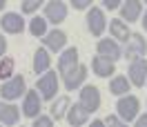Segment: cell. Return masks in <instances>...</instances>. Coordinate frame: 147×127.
<instances>
[{"label":"cell","instance_id":"6da1fadb","mask_svg":"<svg viewBox=\"0 0 147 127\" xmlns=\"http://www.w3.org/2000/svg\"><path fill=\"white\" fill-rule=\"evenodd\" d=\"M138 109H140V100L131 94H123L118 96V103H116V114L123 118V123H134L138 116Z\"/></svg>","mask_w":147,"mask_h":127},{"label":"cell","instance_id":"7a4b0ae2","mask_svg":"<svg viewBox=\"0 0 147 127\" xmlns=\"http://www.w3.org/2000/svg\"><path fill=\"white\" fill-rule=\"evenodd\" d=\"M27 91V82H25V76H11L7 80H2V87H0V96L2 100H18L20 96H25Z\"/></svg>","mask_w":147,"mask_h":127},{"label":"cell","instance_id":"3957f363","mask_svg":"<svg viewBox=\"0 0 147 127\" xmlns=\"http://www.w3.org/2000/svg\"><path fill=\"white\" fill-rule=\"evenodd\" d=\"M60 87V80H58V74L51 72V69H47L36 82V89L40 91V96L42 100H54L56 98V91Z\"/></svg>","mask_w":147,"mask_h":127},{"label":"cell","instance_id":"277c9868","mask_svg":"<svg viewBox=\"0 0 147 127\" xmlns=\"http://www.w3.org/2000/svg\"><path fill=\"white\" fill-rule=\"evenodd\" d=\"M147 54V40L143 38V34H131L127 40V47H125V51H123V56L127 58L129 63H134V60H138V58H145Z\"/></svg>","mask_w":147,"mask_h":127},{"label":"cell","instance_id":"5b68a950","mask_svg":"<svg viewBox=\"0 0 147 127\" xmlns=\"http://www.w3.org/2000/svg\"><path fill=\"white\" fill-rule=\"evenodd\" d=\"M42 111V96L38 89H27L25 91V98H22V116L34 118Z\"/></svg>","mask_w":147,"mask_h":127},{"label":"cell","instance_id":"8992f818","mask_svg":"<svg viewBox=\"0 0 147 127\" xmlns=\"http://www.w3.org/2000/svg\"><path fill=\"white\" fill-rule=\"evenodd\" d=\"M78 103H80L89 114L98 111V107H100V89H98L96 85H83V87H80V100H78Z\"/></svg>","mask_w":147,"mask_h":127},{"label":"cell","instance_id":"52a82bcc","mask_svg":"<svg viewBox=\"0 0 147 127\" xmlns=\"http://www.w3.org/2000/svg\"><path fill=\"white\" fill-rule=\"evenodd\" d=\"M105 27H107V18H105V11L100 7H92L87 11V29L92 31V36H102L105 34Z\"/></svg>","mask_w":147,"mask_h":127},{"label":"cell","instance_id":"ba28073f","mask_svg":"<svg viewBox=\"0 0 147 127\" xmlns=\"http://www.w3.org/2000/svg\"><path fill=\"white\" fill-rule=\"evenodd\" d=\"M96 51H98V56L107 58L111 63H116L118 58H123V49H120L118 40H114V38H100L98 45H96Z\"/></svg>","mask_w":147,"mask_h":127},{"label":"cell","instance_id":"9c48e42d","mask_svg":"<svg viewBox=\"0 0 147 127\" xmlns=\"http://www.w3.org/2000/svg\"><path fill=\"white\" fill-rule=\"evenodd\" d=\"M127 78L134 87H145V82H147V58H138L134 63H129Z\"/></svg>","mask_w":147,"mask_h":127},{"label":"cell","instance_id":"30bf717a","mask_svg":"<svg viewBox=\"0 0 147 127\" xmlns=\"http://www.w3.org/2000/svg\"><path fill=\"white\" fill-rule=\"evenodd\" d=\"M67 14H69V9H67V5H65L63 0H51V2H47V5H45V18H47V22L60 25V22L67 20Z\"/></svg>","mask_w":147,"mask_h":127},{"label":"cell","instance_id":"8fae6325","mask_svg":"<svg viewBox=\"0 0 147 127\" xmlns=\"http://www.w3.org/2000/svg\"><path fill=\"white\" fill-rule=\"evenodd\" d=\"M85 78H87V65H80V63H78L71 72H67L63 76L65 89H67V91H74V89H78V87H83Z\"/></svg>","mask_w":147,"mask_h":127},{"label":"cell","instance_id":"7c38bea8","mask_svg":"<svg viewBox=\"0 0 147 127\" xmlns=\"http://www.w3.org/2000/svg\"><path fill=\"white\" fill-rule=\"evenodd\" d=\"M120 16L125 22H136L143 16V0H123L120 5Z\"/></svg>","mask_w":147,"mask_h":127},{"label":"cell","instance_id":"4fadbf2b","mask_svg":"<svg viewBox=\"0 0 147 127\" xmlns=\"http://www.w3.org/2000/svg\"><path fill=\"white\" fill-rule=\"evenodd\" d=\"M0 25H2V31H7V34H22L25 31V18L16 11H7L0 20Z\"/></svg>","mask_w":147,"mask_h":127},{"label":"cell","instance_id":"5bb4252c","mask_svg":"<svg viewBox=\"0 0 147 127\" xmlns=\"http://www.w3.org/2000/svg\"><path fill=\"white\" fill-rule=\"evenodd\" d=\"M89 111L80 105V103H74V105H69V109H67V123L71 127H80V125H87V120H89Z\"/></svg>","mask_w":147,"mask_h":127},{"label":"cell","instance_id":"9a60e30c","mask_svg":"<svg viewBox=\"0 0 147 127\" xmlns=\"http://www.w3.org/2000/svg\"><path fill=\"white\" fill-rule=\"evenodd\" d=\"M76 65H78V49L76 47H67L60 54V58H58V74L65 76L67 72H71Z\"/></svg>","mask_w":147,"mask_h":127},{"label":"cell","instance_id":"2e32d148","mask_svg":"<svg viewBox=\"0 0 147 127\" xmlns=\"http://www.w3.org/2000/svg\"><path fill=\"white\" fill-rule=\"evenodd\" d=\"M42 43L49 51H60L65 49L67 45V34H65L63 29H54V31H47L45 36H42Z\"/></svg>","mask_w":147,"mask_h":127},{"label":"cell","instance_id":"e0dca14e","mask_svg":"<svg viewBox=\"0 0 147 127\" xmlns=\"http://www.w3.org/2000/svg\"><path fill=\"white\" fill-rule=\"evenodd\" d=\"M20 120V107H16L11 100H0V125H16Z\"/></svg>","mask_w":147,"mask_h":127},{"label":"cell","instance_id":"ac0fdd59","mask_svg":"<svg viewBox=\"0 0 147 127\" xmlns=\"http://www.w3.org/2000/svg\"><path fill=\"white\" fill-rule=\"evenodd\" d=\"M92 69H94L96 76L109 78L111 74H116V63H111V60L102 58V56H94V58H92Z\"/></svg>","mask_w":147,"mask_h":127},{"label":"cell","instance_id":"d6986e66","mask_svg":"<svg viewBox=\"0 0 147 127\" xmlns=\"http://www.w3.org/2000/svg\"><path fill=\"white\" fill-rule=\"evenodd\" d=\"M31 67H34V72H36V74H45L47 69L51 67V56H49V49H47V47H40V49H36Z\"/></svg>","mask_w":147,"mask_h":127},{"label":"cell","instance_id":"ffe728a7","mask_svg":"<svg viewBox=\"0 0 147 127\" xmlns=\"http://www.w3.org/2000/svg\"><path fill=\"white\" fill-rule=\"evenodd\" d=\"M109 34L114 40H118V43H127L129 36H131V31H129L127 22L120 18V20H111L109 22Z\"/></svg>","mask_w":147,"mask_h":127},{"label":"cell","instance_id":"44dd1931","mask_svg":"<svg viewBox=\"0 0 147 127\" xmlns=\"http://www.w3.org/2000/svg\"><path fill=\"white\" fill-rule=\"evenodd\" d=\"M69 105H71V100H69V96H58V98H54V103H51V118H54L56 123L58 120H63L65 116H67V109H69Z\"/></svg>","mask_w":147,"mask_h":127},{"label":"cell","instance_id":"7402d4cb","mask_svg":"<svg viewBox=\"0 0 147 127\" xmlns=\"http://www.w3.org/2000/svg\"><path fill=\"white\" fill-rule=\"evenodd\" d=\"M131 89V82H129L127 76H114L109 80V91L114 96H123V94H127Z\"/></svg>","mask_w":147,"mask_h":127},{"label":"cell","instance_id":"603a6c76","mask_svg":"<svg viewBox=\"0 0 147 127\" xmlns=\"http://www.w3.org/2000/svg\"><path fill=\"white\" fill-rule=\"evenodd\" d=\"M29 34L34 38H42L47 34V18H40V16H34L29 20Z\"/></svg>","mask_w":147,"mask_h":127},{"label":"cell","instance_id":"cb8c5ba5","mask_svg":"<svg viewBox=\"0 0 147 127\" xmlns=\"http://www.w3.org/2000/svg\"><path fill=\"white\" fill-rule=\"evenodd\" d=\"M16 74V60L11 56H2L0 58V80H7Z\"/></svg>","mask_w":147,"mask_h":127},{"label":"cell","instance_id":"d4e9b609","mask_svg":"<svg viewBox=\"0 0 147 127\" xmlns=\"http://www.w3.org/2000/svg\"><path fill=\"white\" fill-rule=\"evenodd\" d=\"M42 2H45V0H22L20 11H22V14H27V16H31V14H36V11L42 7Z\"/></svg>","mask_w":147,"mask_h":127},{"label":"cell","instance_id":"484cf974","mask_svg":"<svg viewBox=\"0 0 147 127\" xmlns=\"http://www.w3.org/2000/svg\"><path fill=\"white\" fill-rule=\"evenodd\" d=\"M54 125V118L51 116H42V114H38L34 118V127H51Z\"/></svg>","mask_w":147,"mask_h":127},{"label":"cell","instance_id":"4316f807","mask_svg":"<svg viewBox=\"0 0 147 127\" xmlns=\"http://www.w3.org/2000/svg\"><path fill=\"white\" fill-rule=\"evenodd\" d=\"M102 125H114V127H123L125 123H123V118H120V116H111V114H109V116H105V118H102Z\"/></svg>","mask_w":147,"mask_h":127},{"label":"cell","instance_id":"83f0119b","mask_svg":"<svg viewBox=\"0 0 147 127\" xmlns=\"http://www.w3.org/2000/svg\"><path fill=\"white\" fill-rule=\"evenodd\" d=\"M92 2H94V0H71V7H74V9H78V11H83V9H89Z\"/></svg>","mask_w":147,"mask_h":127},{"label":"cell","instance_id":"f1b7e54d","mask_svg":"<svg viewBox=\"0 0 147 127\" xmlns=\"http://www.w3.org/2000/svg\"><path fill=\"white\" fill-rule=\"evenodd\" d=\"M102 5H105V9H118L123 0H102Z\"/></svg>","mask_w":147,"mask_h":127},{"label":"cell","instance_id":"f546056e","mask_svg":"<svg viewBox=\"0 0 147 127\" xmlns=\"http://www.w3.org/2000/svg\"><path fill=\"white\" fill-rule=\"evenodd\" d=\"M5 54H7V38L0 34V58H2Z\"/></svg>","mask_w":147,"mask_h":127},{"label":"cell","instance_id":"4dcf8cb0","mask_svg":"<svg viewBox=\"0 0 147 127\" xmlns=\"http://www.w3.org/2000/svg\"><path fill=\"white\" fill-rule=\"evenodd\" d=\"M136 127H147V114H143V116H136Z\"/></svg>","mask_w":147,"mask_h":127},{"label":"cell","instance_id":"1f68e13d","mask_svg":"<svg viewBox=\"0 0 147 127\" xmlns=\"http://www.w3.org/2000/svg\"><path fill=\"white\" fill-rule=\"evenodd\" d=\"M140 22H143V27H145V31H147V11H145V16H143V20H140Z\"/></svg>","mask_w":147,"mask_h":127},{"label":"cell","instance_id":"d6a6232c","mask_svg":"<svg viewBox=\"0 0 147 127\" xmlns=\"http://www.w3.org/2000/svg\"><path fill=\"white\" fill-rule=\"evenodd\" d=\"M5 7H7V0H0V11L5 9Z\"/></svg>","mask_w":147,"mask_h":127},{"label":"cell","instance_id":"836d02e7","mask_svg":"<svg viewBox=\"0 0 147 127\" xmlns=\"http://www.w3.org/2000/svg\"><path fill=\"white\" fill-rule=\"evenodd\" d=\"M143 2H145V5H147V0H143Z\"/></svg>","mask_w":147,"mask_h":127}]
</instances>
